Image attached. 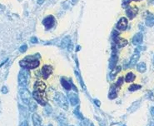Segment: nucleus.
<instances>
[{"mask_svg":"<svg viewBox=\"0 0 154 126\" xmlns=\"http://www.w3.org/2000/svg\"><path fill=\"white\" fill-rule=\"evenodd\" d=\"M139 57H140V55H139L138 53H135V54L131 57V59H130V61H129L128 63V68L133 67V66L137 63V60L139 59Z\"/></svg>","mask_w":154,"mask_h":126,"instance_id":"9d476101","label":"nucleus"},{"mask_svg":"<svg viewBox=\"0 0 154 126\" xmlns=\"http://www.w3.org/2000/svg\"><path fill=\"white\" fill-rule=\"evenodd\" d=\"M117 44L119 48H122V47L126 46L128 44V40H126L124 38H119L117 41Z\"/></svg>","mask_w":154,"mask_h":126,"instance_id":"a211bd4d","label":"nucleus"},{"mask_svg":"<svg viewBox=\"0 0 154 126\" xmlns=\"http://www.w3.org/2000/svg\"><path fill=\"white\" fill-rule=\"evenodd\" d=\"M3 92H4V93H6V92H7V90H6V89H5V88H3Z\"/></svg>","mask_w":154,"mask_h":126,"instance_id":"7c9ffc66","label":"nucleus"},{"mask_svg":"<svg viewBox=\"0 0 154 126\" xmlns=\"http://www.w3.org/2000/svg\"><path fill=\"white\" fill-rule=\"evenodd\" d=\"M40 62L32 57H27L20 62V65L25 69H35L39 66Z\"/></svg>","mask_w":154,"mask_h":126,"instance_id":"f257e3e1","label":"nucleus"},{"mask_svg":"<svg viewBox=\"0 0 154 126\" xmlns=\"http://www.w3.org/2000/svg\"><path fill=\"white\" fill-rule=\"evenodd\" d=\"M71 126H73V125H71Z\"/></svg>","mask_w":154,"mask_h":126,"instance_id":"72a5a7b5","label":"nucleus"},{"mask_svg":"<svg viewBox=\"0 0 154 126\" xmlns=\"http://www.w3.org/2000/svg\"><path fill=\"white\" fill-rule=\"evenodd\" d=\"M146 25L147 27L154 26V13H148L146 18Z\"/></svg>","mask_w":154,"mask_h":126,"instance_id":"ddd939ff","label":"nucleus"},{"mask_svg":"<svg viewBox=\"0 0 154 126\" xmlns=\"http://www.w3.org/2000/svg\"><path fill=\"white\" fill-rule=\"evenodd\" d=\"M69 43H70V38L68 36H66V37H64V38H62L60 46L62 47V48H67V47L69 46Z\"/></svg>","mask_w":154,"mask_h":126,"instance_id":"dca6fc26","label":"nucleus"},{"mask_svg":"<svg viewBox=\"0 0 154 126\" xmlns=\"http://www.w3.org/2000/svg\"><path fill=\"white\" fill-rule=\"evenodd\" d=\"M137 10H135V11H134V9H133V8H130V9L127 11V14H128V15L129 16V18H131V14H133V16H135V15H136V13H137Z\"/></svg>","mask_w":154,"mask_h":126,"instance_id":"4be33fe9","label":"nucleus"},{"mask_svg":"<svg viewBox=\"0 0 154 126\" xmlns=\"http://www.w3.org/2000/svg\"><path fill=\"white\" fill-rule=\"evenodd\" d=\"M151 114H152L153 116H154V106H153L152 109H151Z\"/></svg>","mask_w":154,"mask_h":126,"instance_id":"c85d7f7f","label":"nucleus"},{"mask_svg":"<svg viewBox=\"0 0 154 126\" xmlns=\"http://www.w3.org/2000/svg\"><path fill=\"white\" fill-rule=\"evenodd\" d=\"M136 79V76L135 74L132 73V72H129L127 74V75H126V78H125V81L126 82H128V83H130V82H133Z\"/></svg>","mask_w":154,"mask_h":126,"instance_id":"2eb2a0df","label":"nucleus"},{"mask_svg":"<svg viewBox=\"0 0 154 126\" xmlns=\"http://www.w3.org/2000/svg\"><path fill=\"white\" fill-rule=\"evenodd\" d=\"M137 71L140 72V73H144L147 69V67H146V63H143V62H141L137 64Z\"/></svg>","mask_w":154,"mask_h":126,"instance_id":"f3484780","label":"nucleus"},{"mask_svg":"<svg viewBox=\"0 0 154 126\" xmlns=\"http://www.w3.org/2000/svg\"><path fill=\"white\" fill-rule=\"evenodd\" d=\"M122 80H123V78H122V77L118 79V81L117 82V84H116L117 87H119L120 85H122Z\"/></svg>","mask_w":154,"mask_h":126,"instance_id":"393cba45","label":"nucleus"},{"mask_svg":"<svg viewBox=\"0 0 154 126\" xmlns=\"http://www.w3.org/2000/svg\"><path fill=\"white\" fill-rule=\"evenodd\" d=\"M74 114L77 116V117L78 118V119H83V117L82 116V114L79 113V107H77V109H74Z\"/></svg>","mask_w":154,"mask_h":126,"instance_id":"5701e85b","label":"nucleus"},{"mask_svg":"<svg viewBox=\"0 0 154 126\" xmlns=\"http://www.w3.org/2000/svg\"><path fill=\"white\" fill-rule=\"evenodd\" d=\"M19 126H29V124H28V122L27 121H23L21 123Z\"/></svg>","mask_w":154,"mask_h":126,"instance_id":"bb28decb","label":"nucleus"},{"mask_svg":"<svg viewBox=\"0 0 154 126\" xmlns=\"http://www.w3.org/2000/svg\"><path fill=\"white\" fill-rule=\"evenodd\" d=\"M117 92L115 91V89L112 88V89H111V91H110V93H109V94H108L109 99H115V98H117Z\"/></svg>","mask_w":154,"mask_h":126,"instance_id":"412c9836","label":"nucleus"},{"mask_svg":"<svg viewBox=\"0 0 154 126\" xmlns=\"http://www.w3.org/2000/svg\"><path fill=\"white\" fill-rule=\"evenodd\" d=\"M54 101L62 109H64V110L68 109V101L62 93H57L54 95Z\"/></svg>","mask_w":154,"mask_h":126,"instance_id":"f03ea898","label":"nucleus"},{"mask_svg":"<svg viewBox=\"0 0 154 126\" xmlns=\"http://www.w3.org/2000/svg\"><path fill=\"white\" fill-rule=\"evenodd\" d=\"M54 22H55V18H54V16H52V15H50L48 17H47L43 20V25L45 26L47 29H51L54 24Z\"/></svg>","mask_w":154,"mask_h":126,"instance_id":"6e6552de","label":"nucleus"},{"mask_svg":"<svg viewBox=\"0 0 154 126\" xmlns=\"http://www.w3.org/2000/svg\"><path fill=\"white\" fill-rule=\"evenodd\" d=\"M61 84H62V87L65 88V89H67V90H70L71 89V84L67 80L62 79L61 80Z\"/></svg>","mask_w":154,"mask_h":126,"instance_id":"6ab92c4d","label":"nucleus"},{"mask_svg":"<svg viewBox=\"0 0 154 126\" xmlns=\"http://www.w3.org/2000/svg\"><path fill=\"white\" fill-rule=\"evenodd\" d=\"M87 124H88V119H83V122H82L83 126H87Z\"/></svg>","mask_w":154,"mask_h":126,"instance_id":"a878e982","label":"nucleus"},{"mask_svg":"<svg viewBox=\"0 0 154 126\" xmlns=\"http://www.w3.org/2000/svg\"><path fill=\"white\" fill-rule=\"evenodd\" d=\"M29 105H30L29 109H30L31 111H34V110H36V109H37V105H36L35 103H33V102H30V103H29Z\"/></svg>","mask_w":154,"mask_h":126,"instance_id":"b1692460","label":"nucleus"},{"mask_svg":"<svg viewBox=\"0 0 154 126\" xmlns=\"http://www.w3.org/2000/svg\"><path fill=\"white\" fill-rule=\"evenodd\" d=\"M20 96L23 102L26 105H29L31 102V94L27 89H22L20 91Z\"/></svg>","mask_w":154,"mask_h":126,"instance_id":"39448f33","label":"nucleus"},{"mask_svg":"<svg viewBox=\"0 0 154 126\" xmlns=\"http://www.w3.org/2000/svg\"><path fill=\"white\" fill-rule=\"evenodd\" d=\"M33 98H34V99L37 101L39 105H47V103H48V99H47V95H46L44 91H36V90H34V91H33Z\"/></svg>","mask_w":154,"mask_h":126,"instance_id":"7ed1b4c3","label":"nucleus"},{"mask_svg":"<svg viewBox=\"0 0 154 126\" xmlns=\"http://www.w3.org/2000/svg\"><path fill=\"white\" fill-rule=\"evenodd\" d=\"M134 1H139V0H134Z\"/></svg>","mask_w":154,"mask_h":126,"instance_id":"473e14b6","label":"nucleus"},{"mask_svg":"<svg viewBox=\"0 0 154 126\" xmlns=\"http://www.w3.org/2000/svg\"><path fill=\"white\" fill-rule=\"evenodd\" d=\"M148 126H154V120H153V119H152V120L150 121Z\"/></svg>","mask_w":154,"mask_h":126,"instance_id":"cd10ccee","label":"nucleus"},{"mask_svg":"<svg viewBox=\"0 0 154 126\" xmlns=\"http://www.w3.org/2000/svg\"><path fill=\"white\" fill-rule=\"evenodd\" d=\"M29 80V73L26 70L20 72L18 76V83L22 86H26Z\"/></svg>","mask_w":154,"mask_h":126,"instance_id":"20e7f679","label":"nucleus"},{"mask_svg":"<svg viewBox=\"0 0 154 126\" xmlns=\"http://www.w3.org/2000/svg\"><path fill=\"white\" fill-rule=\"evenodd\" d=\"M67 98H68V99L70 101L71 105H73V106H75V105H77L78 104V95H77L75 93H69L68 95H67Z\"/></svg>","mask_w":154,"mask_h":126,"instance_id":"1a4fd4ad","label":"nucleus"},{"mask_svg":"<svg viewBox=\"0 0 154 126\" xmlns=\"http://www.w3.org/2000/svg\"><path fill=\"white\" fill-rule=\"evenodd\" d=\"M142 38H143V35L142 33L135 34V36L133 38V43L134 45H139L142 42Z\"/></svg>","mask_w":154,"mask_h":126,"instance_id":"9b49d317","label":"nucleus"},{"mask_svg":"<svg viewBox=\"0 0 154 126\" xmlns=\"http://www.w3.org/2000/svg\"><path fill=\"white\" fill-rule=\"evenodd\" d=\"M25 49H26V46H23V48H22V49H20V50L23 51V52Z\"/></svg>","mask_w":154,"mask_h":126,"instance_id":"c756f323","label":"nucleus"},{"mask_svg":"<svg viewBox=\"0 0 154 126\" xmlns=\"http://www.w3.org/2000/svg\"><path fill=\"white\" fill-rule=\"evenodd\" d=\"M123 126H125V125H123Z\"/></svg>","mask_w":154,"mask_h":126,"instance_id":"f704fd0d","label":"nucleus"},{"mask_svg":"<svg viewBox=\"0 0 154 126\" xmlns=\"http://www.w3.org/2000/svg\"><path fill=\"white\" fill-rule=\"evenodd\" d=\"M46 88V84L43 81H37L34 84V90L36 91H44Z\"/></svg>","mask_w":154,"mask_h":126,"instance_id":"f8f14e48","label":"nucleus"},{"mask_svg":"<svg viewBox=\"0 0 154 126\" xmlns=\"http://www.w3.org/2000/svg\"><path fill=\"white\" fill-rule=\"evenodd\" d=\"M53 70H54V69H53L52 66L44 65L43 67L42 68V75H43V78L44 80H47L50 76V74L53 73Z\"/></svg>","mask_w":154,"mask_h":126,"instance_id":"423d86ee","label":"nucleus"},{"mask_svg":"<svg viewBox=\"0 0 154 126\" xmlns=\"http://www.w3.org/2000/svg\"><path fill=\"white\" fill-rule=\"evenodd\" d=\"M32 119H33V124L34 126L42 125V119L38 114H37V113H33V116H32Z\"/></svg>","mask_w":154,"mask_h":126,"instance_id":"4468645a","label":"nucleus"},{"mask_svg":"<svg viewBox=\"0 0 154 126\" xmlns=\"http://www.w3.org/2000/svg\"><path fill=\"white\" fill-rule=\"evenodd\" d=\"M141 88V85H138V84H132L131 86H129L128 90L129 91H136L137 89H140Z\"/></svg>","mask_w":154,"mask_h":126,"instance_id":"aec40b11","label":"nucleus"},{"mask_svg":"<svg viewBox=\"0 0 154 126\" xmlns=\"http://www.w3.org/2000/svg\"><path fill=\"white\" fill-rule=\"evenodd\" d=\"M127 27H128V19L126 18H121L120 20L117 24V29L121 31H123L127 29Z\"/></svg>","mask_w":154,"mask_h":126,"instance_id":"0eeeda50","label":"nucleus"},{"mask_svg":"<svg viewBox=\"0 0 154 126\" xmlns=\"http://www.w3.org/2000/svg\"><path fill=\"white\" fill-rule=\"evenodd\" d=\"M90 126H94V125H93V124H91V125H90Z\"/></svg>","mask_w":154,"mask_h":126,"instance_id":"2f4dec72","label":"nucleus"}]
</instances>
